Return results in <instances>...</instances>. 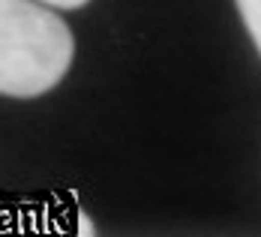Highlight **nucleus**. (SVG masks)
<instances>
[{
    "instance_id": "f257e3e1",
    "label": "nucleus",
    "mask_w": 261,
    "mask_h": 237,
    "mask_svg": "<svg viewBox=\"0 0 261 237\" xmlns=\"http://www.w3.org/2000/svg\"><path fill=\"white\" fill-rule=\"evenodd\" d=\"M75 39L42 0H0V93L39 96L66 75Z\"/></svg>"
},
{
    "instance_id": "f03ea898",
    "label": "nucleus",
    "mask_w": 261,
    "mask_h": 237,
    "mask_svg": "<svg viewBox=\"0 0 261 237\" xmlns=\"http://www.w3.org/2000/svg\"><path fill=\"white\" fill-rule=\"evenodd\" d=\"M237 9H240V18L249 30L252 42L261 51V0H237Z\"/></svg>"
},
{
    "instance_id": "7ed1b4c3",
    "label": "nucleus",
    "mask_w": 261,
    "mask_h": 237,
    "mask_svg": "<svg viewBox=\"0 0 261 237\" xmlns=\"http://www.w3.org/2000/svg\"><path fill=\"white\" fill-rule=\"evenodd\" d=\"M42 3H48V6H60V9H79V6L87 3V0H42Z\"/></svg>"
}]
</instances>
